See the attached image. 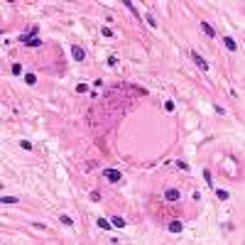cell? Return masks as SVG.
<instances>
[{"label":"cell","mask_w":245,"mask_h":245,"mask_svg":"<svg viewBox=\"0 0 245 245\" xmlns=\"http://www.w3.org/2000/svg\"><path fill=\"white\" fill-rule=\"evenodd\" d=\"M203 179H206V184H213V181H211V172H208V169L203 172Z\"/></svg>","instance_id":"44dd1931"},{"label":"cell","mask_w":245,"mask_h":245,"mask_svg":"<svg viewBox=\"0 0 245 245\" xmlns=\"http://www.w3.org/2000/svg\"><path fill=\"white\" fill-rule=\"evenodd\" d=\"M191 59L196 61V66H199L201 71H208V64H206V59H203L201 54H199V52H191Z\"/></svg>","instance_id":"3957f363"},{"label":"cell","mask_w":245,"mask_h":245,"mask_svg":"<svg viewBox=\"0 0 245 245\" xmlns=\"http://www.w3.org/2000/svg\"><path fill=\"white\" fill-rule=\"evenodd\" d=\"M164 199H167V201H179V199H181V191H179V189H167V191H164Z\"/></svg>","instance_id":"277c9868"},{"label":"cell","mask_w":245,"mask_h":245,"mask_svg":"<svg viewBox=\"0 0 245 245\" xmlns=\"http://www.w3.org/2000/svg\"><path fill=\"white\" fill-rule=\"evenodd\" d=\"M13 74L20 76V74H22V64H13Z\"/></svg>","instance_id":"2e32d148"},{"label":"cell","mask_w":245,"mask_h":245,"mask_svg":"<svg viewBox=\"0 0 245 245\" xmlns=\"http://www.w3.org/2000/svg\"><path fill=\"white\" fill-rule=\"evenodd\" d=\"M103 179H108V181H113V184H115V181L123 179V174L118 172V169H103Z\"/></svg>","instance_id":"7a4b0ae2"},{"label":"cell","mask_w":245,"mask_h":245,"mask_svg":"<svg viewBox=\"0 0 245 245\" xmlns=\"http://www.w3.org/2000/svg\"><path fill=\"white\" fill-rule=\"evenodd\" d=\"M59 221H61L64 226H74V221H71L69 216H66V213H61V218H59Z\"/></svg>","instance_id":"5bb4252c"},{"label":"cell","mask_w":245,"mask_h":245,"mask_svg":"<svg viewBox=\"0 0 245 245\" xmlns=\"http://www.w3.org/2000/svg\"><path fill=\"white\" fill-rule=\"evenodd\" d=\"M201 29H203V32H206V34H208V37H216V29L211 27L208 22H201Z\"/></svg>","instance_id":"52a82bcc"},{"label":"cell","mask_w":245,"mask_h":245,"mask_svg":"<svg viewBox=\"0 0 245 245\" xmlns=\"http://www.w3.org/2000/svg\"><path fill=\"white\" fill-rule=\"evenodd\" d=\"M223 44H226L231 52H235V49H238V44H235V39H233V37H223Z\"/></svg>","instance_id":"8992f818"},{"label":"cell","mask_w":245,"mask_h":245,"mask_svg":"<svg viewBox=\"0 0 245 245\" xmlns=\"http://www.w3.org/2000/svg\"><path fill=\"white\" fill-rule=\"evenodd\" d=\"M76 91H79V93H84V91H88V86H86V84H79V86H76Z\"/></svg>","instance_id":"7402d4cb"},{"label":"cell","mask_w":245,"mask_h":245,"mask_svg":"<svg viewBox=\"0 0 245 245\" xmlns=\"http://www.w3.org/2000/svg\"><path fill=\"white\" fill-rule=\"evenodd\" d=\"M125 5H128V10H130V13H135V15H137V8H135V3L125 0ZM137 17H140V15H137ZM140 20H142V17H140Z\"/></svg>","instance_id":"4fadbf2b"},{"label":"cell","mask_w":245,"mask_h":245,"mask_svg":"<svg viewBox=\"0 0 245 245\" xmlns=\"http://www.w3.org/2000/svg\"><path fill=\"white\" fill-rule=\"evenodd\" d=\"M181 228H184V226H181L179 221H172V223H169V231L172 233H181Z\"/></svg>","instance_id":"9c48e42d"},{"label":"cell","mask_w":245,"mask_h":245,"mask_svg":"<svg viewBox=\"0 0 245 245\" xmlns=\"http://www.w3.org/2000/svg\"><path fill=\"white\" fill-rule=\"evenodd\" d=\"M37 34H39V27H32L27 32V34H20V42L22 44H27V47H39V37H37Z\"/></svg>","instance_id":"6da1fadb"},{"label":"cell","mask_w":245,"mask_h":245,"mask_svg":"<svg viewBox=\"0 0 245 245\" xmlns=\"http://www.w3.org/2000/svg\"><path fill=\"white\" fill-rule=\"evenodd\" d=\"M20 147H22V150H32V142H27V140H22V142H20Z\"/></svg>","instance_id":"ffe728a7"},{"label":"cell","mask_w":245,"mask_h":245,"mask_svg":"<svg viewBox=\"0 0 245 245\" xmlns=\"http://www.w3.org/2000/svg\"><path fill=\"white\" fill-rule=\"evenodd\" d=\"M0 201H3V203H17V199H15V196H5V194H3V199H0Z\"/></svg>","instance_id":"9a60e30c"},{"label":"cell","mask_w":245,"mask_h":245,"mask_svg":"<svg viewBox=\"0 0 245 245\" xmlns=\"http://www.w3.org/2000/svg\"><path fill=\"white\" fill-rule=\"evenodd\" d=\"M71 57L76 59V61H84V59H86V52H84L79 44H74V47H71Z\"/></svg>","instance_id":"5b68a950"},{"label":"cell","mask_w":245,"mask_h":245,"mask_svg":"<svg viewBox=\"0 0 245 245\" xmlns=\"http://www.w3.org/2000/svg\"><path fill=\"white\" fill-rule=\"evenodd\" d=\"M164 110L172 113V110H174V101H164Z\"/></svg>","instance_id":"e0dca14e"},{"label":"cell","mask_w":245,"mask_h":245,"mask_svg":"<svg viewBox=\"0 0 245 245\" xmlns=\"http://www.w3.org/2000/svg\"><path fill=\"white\" fill-rule=\"evenodd\" d=\"M216 196H218V199H221V201H226V199H228L231 194H228L226 189H218V191H216Z\"/></svg>","instance_id":"7c38bea8"},{"label":"cell","mask_w":245,"mask_h":245,"mask_svg":"<svg viewBox=\"0 0 245 245\" xmlns=\"http://www.w3.org/2000/svg\"><path fill=\"white\" fill-rule=\"evenodd\" d=\"M25 84H27V86H34V84H37V76H34V74H25Z\"/></svg>","instance_id":"30bf717a"},{"label":"cell","mask_w":245,"mask_h":245,"mask_svg":"<svg viewBox=\"0 0 245 245\" xmlns=\"http://www.w3.org/2000/svg\"><path fill=\"white\" fill-rule=\"evenodd\" d=\"M110 226H113L110 221H105V218H98V228H103V231H108Z\"/></svg>","instance_id":"8fae6325"},{"label":"cell","mask_w":245,"mask_h":245,"mask_svg":"<svg viewBox=\"0 0 245 245\" xmlns=\"http://www.w3.org/2000/svg\"><path fill=\"white\" fill-rule=\"evenodd\" d=\"M110 223H113L115 228H125V221H123V216H113V218H110Z\"/></svg>","instance_id":"ba28073f"},{"label":"cell","mask_w":245,"mask_h":245,"mask_svg":"<svg viewBox=\"0 0 245 245\" xmlns=\"http://www.w3.org/2000/svg\"><path fill=\"white\" fill-rule=\"evenodd\" d=\"M101 32H103V37H113V29H110V27H103Z\"/></svg>","instance_id":"d6986e66"},{"label":"cell","mask_w":245,"mask_h":245,"mask_svg":"<svg viewBox=\"0 0 245 245\" xmlns=\"http://www.w3.org/2000/svg\"><path fill=\"white\" fill-rule=\"evenodd\" d=\"M176 167H179V169H184V172H189V164L184 162V159H179V162H176Z\"/></svg>","instance_id":"ac0fdd59"}]
</instances>
